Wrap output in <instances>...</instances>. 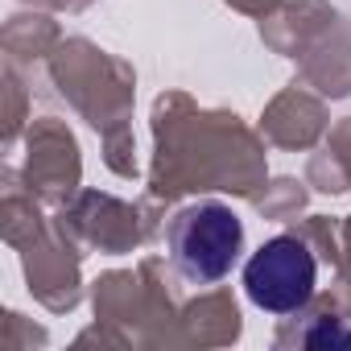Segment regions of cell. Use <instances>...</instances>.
I'll return each mask as SVG.
<instances>
[{
	"mask_svg": "<svg viewBox=\"0 0 351 351\" xmlns=\"http://www.w3.org/2000/svg\"><path fill=\"white\" fill-rule=\"evenodd\" d=\"M165 248L182 281L215 285L244 252V223L223 203H191L165 223Z\"/></svg>",
	"mask_w": 351,
	"mask_h": 351,
	"instance_id": "6da1fadb",
	"label": "cell"
},
{
	"mask_svg": "<svg viewBox=\"0 0 351 351\" xmlns=\"http://www.w3.org/2000/svg\"><path fill=\"white\" fill-rule=\"evenodd\" d=\"M318 285V261L298 236H273L244 265V293L269 314H298Z\"/></svg>",
	"mask_w": 351,
	"mask_h": 351,
	"instance_id": "7a4b0ae2",
	"label": "cell"
}]
</instances>
